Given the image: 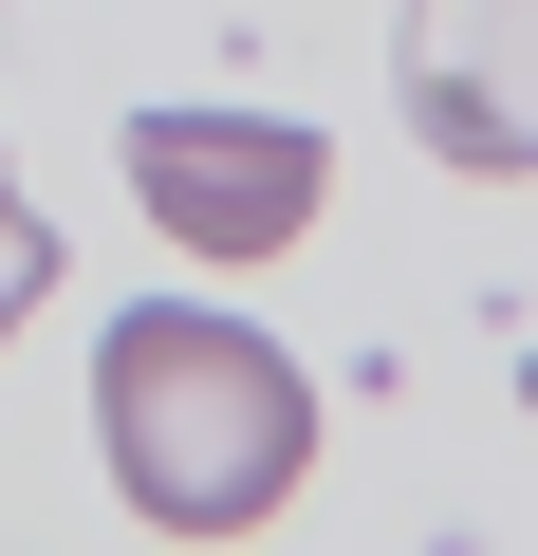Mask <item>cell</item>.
<instances>
[{"label": "cell", "instance_id": "cell-1", "mask_svg": "<svg viewBox=\"0 0 538 556\" xmlns=\"http://www.w3.org/2000/svg\"><path fill=\"white\" fill-rule=\"evenodd\" d=\"M93 445H112V501L167 519V538H260L316 464V390L298 353L223 316V298H130L93 334Z\"/></svg>", "mask_w": 538, "mask_h": 556}, {"label": "cell", "instance_id": "cell-2", "mask_svg": "<svg viewBox=\"0 0 538 556\" xmlns=\"http://www.w3.org/2000/svg\"><path fill=\"white\" fill-rule=\"evenodd\" d=\"M112 167H130V204L167 223V260H279V241H316V204H335V149L298 130V112H130L112 130Z\"/></svg>", "mask_w": 538, "mask_h": 556}, {"label": "cell", "instance_id": "cell-3", "mask_svg": "<svg viewBox=\"0 0 538 556\" xmlns=\"http://www.w3.org/2000/svg\"><path fill=\"white\" fill-rule=\"evenodd\" d=\"M409 130L483 186H538V0H409L390 20Z\"/></svg>", "mask_w": 538, "mask_h": 556}, {"label": "cell", "instance_id": "cell-4", "mask_svg": "<svg viewBox=\"0 0 538 556\" xmlns=\"http://www.w3.org/2000/svg\"><path fill=\"white\" fill-rule=\"evenodd\" d=\"M38 298H57V223H38V204H20V186H0V334H20V316H38Z\"/></svg>", "mask_w": 538, "mask_h": 556}, {"label": "cell", "instance_id": "cell-5", "mask_svg": "<svg viewBox=\"0 0 538 556\" xmlns=\"http://www.w3.org/2000/svg\"><path fill=\"white\" fill-rule=\"evenodd\" d=\"M520 408H538V371H520Z\"/></svg>", "mask_w": 538, "mask_h": 556}]
</instances>
